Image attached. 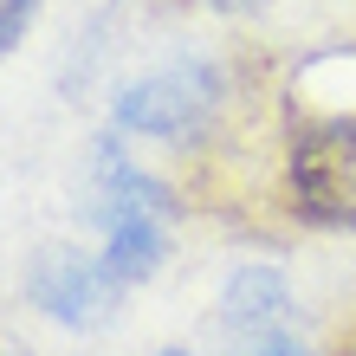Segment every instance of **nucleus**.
<instances>
[{
    "label": "nucleus",
    "mask_w": 356,
    "mask_h": 356,
    "mask_svg": "<svg viewBox=\"0 0 356 356\" xmlns=\"http://www.w3.org/2000/svg\"><path fill=\"white\" fill-rule=\"evenodd\" d=\"M26 291H33V305L46 311L52 324H65V330H91V324H104V318L117 311L123 279H117L104 259H91V253L46 246V253L33 259V272H26Z\"/></svg>",
    "instance_id": "4"
},
{
    "label": "nucleus",
    "mask_w": 356,
    "mask_h": 356,
    "mask_svg": "<svg viewBox=\"0 0 356 356\" xmlns=\"http://www.w3.org/2000/svg\"><path fill=\"white\" fill-rule=\"evenodd\" d=\"M156 356H188V350H156Z\"/></svg>",
    "instance_id": "9"
},
{
    "label": "nucleus",
    "mask_w": 356,
    "mask_h": 356,
    "mask_svg": "<svg viewBox=\"0 0 356 356\" xmlns=\"http://www.w3.org/2000/svg\"><path fill=\"white\" fill-rule=\"evenodd\" d=\"M220 111V72L207 58H175L117 91V123L136 136H195Z\"/></svg>",
    "instance_id": "3"
},
{
    "label": "nucleus",
    "mask_w": 356,
    "mask_h": 356,
    "mask_svg": "<svg viewBox=\"0 0 356 356\" xmlns=\"http://www.w3.org/2000/svg\"><path fill=\"white\" fill-rule=\"evenodd\" d=\"M259 356H305V350H285V343H266Z\"/></svg>",
    "instance_id": "7"
},
{
    "label": "nucleus",
    "mask_w": 356,
    "mask_h": 356,
    "mask_svg": "<svg viewBox=\"0 0 356 356\" xmlns=\"http://www.w3.org/2000/svg\"><path fill=\"white\" fill-rule=\"evenodd\" d=\"M214 7H227V13H240V7H259V0H214Z\"/></svg>",
    "instance_id": "8"
},
{
    "label": "nucleus",
    "mask_w": 356,
    "mask_h": 356,
    "mask_svg": "<svg viewBox=\"0 0 356 356\" xmlns=\"http://www.w3.org/2000/svg\"><path fill=\"white\" fill-rule=\"evenodd\" d=\"M33 7H39V0H0V58H7L19 46V33L33 26Z\"/></svg>",
    "instance_id": "6"
},
{
    "label": "nucleus",
    "mask_w": 356,
    "mask_h": 356,
    "mask_svg": "<svg viewBox=\"0 0 356 356\" xmlns=\"http://www.w3.org/2000/svg\"><path fill=\"white\" fill-rule=\"evenodd\" d=\"M291 201L305 220L356 234V117H324L291 143Z\"/></svg>",
    "instance_id": "2"
},
{
    "label": "nucleus",
    "mask_w": 356,
    "mask_h": 356,
    "mask_svg": "<svg viewBox=\"0 0 356 356\" xmlns=\"http://www.w3.org/2000/svg\"><path fill=\"white\" fill-rule=\"evenodd\" d=\"M91 214L104 227V266L117 272L123 285L149 279L169 253V220L175 201L156 175H143L117 143H91Z\"/></svg>",
    "instance_id": "1"
},
{
    "label": "nucleus",
    "mask_w": 356,
    "mask_h": 356,
    "mask_svg": "<svg viewBox=\"0 0 356 356\" xmlns=\"http://www.w3.org/2000/svg\"><path fill=\"white\" fill-rule=\"evenodd\" d=\"M291 285L279 279V272H266V266H246L227 279V298H220V318L227 330H240V337H253V343H272L279 330L291 324Z\"/></svg>",
    "instance_id": "5"
}]
</instances>
